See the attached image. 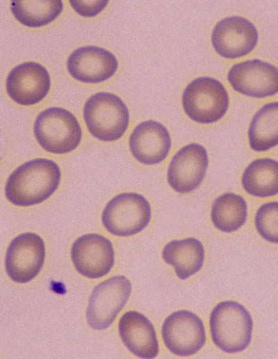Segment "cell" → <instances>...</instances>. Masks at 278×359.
<instances>
[{
	"label": "cell",
	"instance_id": "6da1fadb",
	"mask_svg": "<svg viewBox=\"0 0 278 359\" xmlns=\"http://www.w3.org/2000/svg\"><path fill=\"white\" fill-rule=\"evenodd\" d=\"M61 172L53 160L35 158L19 165L7 179L6 199L18 206L40 204L50 197L59 186Z\"/></svg>",
	"mask_w": 278,
	"mask_h": 359
},
{
	"label": "cell",
	"instance_id": "7a4b0ae2",
	"mask_svg": "<svg viewBox=\"0 0 278 359\" xmlns=\"http://www.w3.org/2000/svg\"><path fill=\"white\" fill-rule=\"evenodd\" d=\"M209 326L213 343L225 353L240 352L252 340V316L237 302L227 300L218 303L211 313Z\"/></svg>",
	"mask_w": 278,
	"mask_h": 359
},
{
	"label": "cell",
	"instance_id": "3957f363",
	"mask_svg": "<svg viewBox=\"0 0 278 359\" xmlns=\"http://www.w3.org/2000/svg\"><path fill=\"white\" fill-rule=\"evenodd\" d=\"M83 119L90 133L103 142H113L125 133L129 123V109L117 96L99 92L83 107Z\"/></svg>",
	"mask_w": 278,
	"mask_h": 359
},
{
	"label": "cell",
	"instance_id": "277c9868",
	"mask_svg": "<svg viewBox=\"0 0 278 359\" xmlns=\"http://www.w3.org/2000/svg\"><path fill=\"white\" fill-rule=\"evenodd\" d=\"M33 132L40 146L55 154L72 151L82 138V130L74 115L57 107L43 110L37 116Z\"/></svg>",
	"mask_w": 278,
	"mask_h": 359
},
{
	"label": "cell",
	"instance_id": "5b68a950",
	"mask_svg": "<svg viewBox=\"0 0 278 359\" xmlns=\"http://www.w3.org/2000/svg\"><path fill=\"white\" fill-rule=\"evenodd\" d=\"M229 104V95L223 84L208 77L193 80L182 96V105L186 115L203 124L220 120L226 114Z\"/></svg>",
	"mask_w": 278,
	"mask_h": 359
},
{
	"label": "cell",
	"instance_id": "8992f818",
	"mask_svg": "<svg viewBox=\"0 0 278 359\" xmlns=\"http://www.w3.org/2000/svg\"><path fill=\"white\" fill-rule=\"evenodd\" d=\"M152 211L142 194L124 192L111 199L101 215L105 229L117 236H130L142 231L149 223Z\"/></svg>",
	"mask_w": 278,
	"mask_h": 359
},
{
	"label": "cell",
	"instance_id": "52a82bcc",
	"mask_svg": "<svg viewBox=\"0 0 278 359\" xmlns=\"http://www.w3.org/2000/svg\"><path fill=\"white\" fill-rule=\"evenodd\" d=\"M131 292L130 281L122 275L112 277L97 285L86 311L89 326L98 330L108 328L126 305Z\"/></svg>",
	"mask_w": 278,
	"mask_h": 359
},
{
	"label": "cell",
	"instance_id": "ba28073f",
	"mask_svg": "<svg viewBox=\"0 0 278 359\" xmlns=\"http://www.w3.org/2000/svg\"><path fill=\"white\" fill-rule=\"evenodd\" d=\"M45 257V245L36 234L26 232L14 238L6 255L7 274L15 282L26 283L41 270Z\"/></svg>",
	"mask_w": 278,
	"mask_h": 359
},
{
	"label": "cell",
	"instance_id": "9c48e42d",
	"mask_svg": "<svg viewBox=\"0 0 278 359\" xmlns=\"http://www.w3.org/2000/svg\"><path fill=\"white\" fill-rule=\"evenodd\" d=\"M161 333L165 346L179 356L196 353L206 342L202 319L188 310H179L169 315L163 323Z\"/></svg>",
	"mask_w": 278,
	"mask_h": 359
},
{
	"label": "cell",
	"instance_id": "30bf717a",
	"mask_svg": "<svg viewBox=\"0 0 278 359\" xmlns=\"http://www.w3.org/2000/svg\"><path fill=\"white\" fill-rule=\"evenodd\" d=\"M227 79L236 91L249 97L262 98L278 93V68L259 59L234 64Z\"/></svg>",
	"mask_w": 278,
	"mask_h": 359
},
{
	"label": "cell",
	"instance_id": "8fae6325",
	"mask_svg": "<svg viewBox=\"0 0 278 359\" xmlns=\"http://www.w3.org/2000/svg\"><path fill=\"white\" fill-rule=\"evenodd\" d=\"M258 31L248 20L240 16L222 19L214 26L211 43L215 52L226 59H236L250 53L258 41Z\"/></svg>",
	"mask_w": 278,
	"mask_h": 359
},
{
	"label": "cell",
	"instance_id": "7c38bea8",
	"mask_svg": "<svg viewBox=\"0 0 278 359\" xmlns=\"http://www.w3.org/2000/svg\"><path fill=\"white\" fill-rule=\"evenodd\" d=\"M71 258L80 274L95 279L109 273L114 265L115 252L108 238L98 234H88L73 243Z\"/></svg>",
	"mask_w": 278,
	"mask_h": 359
},
{
	"label": "cell",
	"instance_id": "4fadbf2b",
	"mask_svg": "<svg viewBox=\"0 0 278 359\" xmlns=\"http://www.w3.org/2000/svg\"><path fill=\"white\" fill-rule=\"evenodd\" d=\"M206 148L197 143L181 148L172 158L167 169L170 187L179 193H188L202 182L208 167Z\"/></svg>",
	"mask_w": 278,
	"mask_h": 359
},
{
	"label": "cell",
	"instance_id": "5bb4252c",
	"mask_svg": "<svg viewBox=\"0 0 278 359\" xmlns=\"http://www.w3.org/2000/svg\"><path fill=\"white\" fill-rule=\"evenodd\" d=\"M51 79L47 69L35 62L22 63L11 70L6 79L10 98L21 105H32L47 95Z\"/></svg>",
	"mask_w": 278,
	"mask_h": 359
},
{
	"label": "cell",
	"instance_id": "9a60e30c",
	"mask_svg": "<svg viewBox=\"0 0 278 359\" xmlns=\"http://www.w3.org/2000/svg\"><path fill=\"white\" fill-rule=\"evenodd\" d=\"M67 67L75 79L85 83H99L111 77L118 62L108 50L97 46H85L69 56Z\"/></svg>",
	"mask_w": 278,
	"mask_h": 359
},
{
	"label": "cell",
	"instance_id": "2e32d148",
	"mask_svg": "<svg viewBox=\"0 0 278 359\" xmlns=\"http://www.w3.org/2000/svg\"><path fill=\"white\" fill-rule=\"evenodd\" d=\"M171 148V138L161 123L148 120L139 123L129 137V148L136 160L145 165L163 161Z\"/></svg>",
	"mask_w": 278,
	"mask_h": 359
},
{
	"label": "cell",
	"instance_id": "e0dca14e",
	"mask_svg": "<svg viewBox=\"0 0 278 359\" xmlns=\"http://www.w3.org/2000/svg\"><path fill=\"white\" fill-rule=\"evenodd\" d=\"M120 337L126 348L140 358H154L159 348L156 334L151 321L136 311L124 313L119 321Z\"/></svg>",
	"mask_w": 278,
	"mask_h": 359
},
{
	"label": "cell",
	"instance_id": "ac0fdd59",
	"mask_svg": "<svg viewBox=\"0 0 278 359\" xmlns=\"http://www.w3.org/2000/svg\"><path fill=\"white\" fill-rule=\"evenodd\" d=\"M204 257L203 245L195 238L172 240L162 252L163 259L174 267L177 276L183 280L200 270Z\"/></svg>",
	"mask_w": 278,
	"mask_h": 359
},
{
	"label": "cell",
	"instance_id": "d6986e66",
	"mask_svg": "<svg viewBox=\"0 0 278 359\" xmlns=\"http://www.w3.org/2000/svg\"><path fill=\"white\" fill-rule=\"evenodd\" d=\"M244 190L257 197H268L278 194V161L259 158L245 169L241 178Z\"/></svg>",
	"mask_w": 278,
	"mask_h": 359
},
{
	"label": "cell",
	"instance_id": "ffe728a7",
	"mask_svg": "<svg viewBox=\"0 0 278 359\" xmlns=\"http://www.w3.org/2000/svg\"><path fill=\"white\" fill-rule=\"evenodd\" d=\"M251 148L266 151L278 145V102L263 105L252 119L248 129Z\"/></svg>",
	"mask_w": 278,
	"mask_h": 359
},
{
	"label": "cell",
	"instance_id": "44dd1931",
	"mask_svg": "<svg viewBox=\"0 0 278 359\" xmlns=\"http://www.w3.org/2000/svg\"><path fill=\"white\" fill-rule=\"evenodd\" d=\"M247 217V203L237 194H222L213 202L211 220L213 225L222 232L230 233L239 229L245 223Z\"/></svg>",
	"mask_w": 278,
	"mask_h": 359
},
{
	"label": "cell",
	"instance_id": "7402d4cb",
	"mask_svg": "<svg viewBox=\"0 0 278 359\" xmlns=\"http://www.w3.org/2000/svg\"><path fill=\"white\" fill-rule=\"evenodd\" d=\"M63 4L60 0L11 1L10 10L21 24L28 27H40L53 22L60 14Z\"/></svg>",
	"mask_w": 278,
	"mask_h": 359
},
{
	"label": "cell",
	"instance_id": "603a6c76",
	"mask_svg": "<svg viewBox=\"0 0 278 359\" xmlns=\"http://www.w3.org/2000/svg\"><path fill=\"white\" fill-rule=\"evenodd\" d=\"M255 227L265 240L278 244V201L263 204L255 215Z\"/></svg>",
	"mask_w": 278,
	"mask_h": 359
},
{
	"label": "cell",
	"instance_id": "cb8c5ba5",
	"mask_svg": "<svg viewBox=\"0 0 278 359\" xmlns=\"http://www.w3.org/2000/svg\"><path fill=\"white\" fill-rule=\"evenodd\" d=\"M108 1H70L74 10L81 16L93 17L101 12Z\"/></svg>",
	"mask_w": 278,
	"mask_h": 359
}]
</instances>
